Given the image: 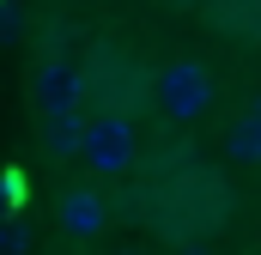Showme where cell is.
I'll return each mask as SVG.
<instances>
[{
  "mask_svg": "<svg viewBox=\"0 0 261 255\" xmlns=\"http://www.w3.org/2000/svg\"><path fill=\"white\" fill-rule=\"evenodd\" d=\"M152 97H158V110H164L170 122H200V116L213 110V73L200 61H164Z\"/></svg>",
  "mask_w": 261,
  "mask_h": 255,
  "instance_id": "1",
  "label": "cell"
},
{
  "mask_svg": "<svg viewBox=\"0 0 261 255\" xmlns=\"http://www.w3.org/2000/svg\"><path fill=\"white\" fill-rule=\"evenodd\" d=\"M79 158L91 164V176H128L134 170V122L122 110L91 116L85 134H79Z\"/></svg>",
  "mask_w": 261,
  "mask_h": 255,
  "instance_id": "2",
  "label": "cell"
},
{
  "mask_svg": "<svg viewBox=\"0 0 261 255\" xmlns=\"http://www.w3.org/2000/svg\"><path fill=\"white\" fill-rule=\"evenodd\" d=\"M79 91H85V79H79V67H67V61H43L31 73V97H37L43 122L49 116H73L79 110Z\"/></svg>",
  "mask_w": 261,
  "mask_h": 255,
  "instance_id": "3",
  "label": "cell"
},
{
  "mask_svg": "<svg viewBox=\"0 0 261 255\" xmlns=\"http://www.w3.org/2000/svg\"><path fill=\"white\" fill-rule=\"evenodd\" d=\"M55 225H61L67 237H97V231L110 225V207H103L97 189H67L61 200H55Z\"/></svg>",
  "mask_w": 261,
  "mask_h": 255,
  "instance_id": "4",
  "label": "cell"
},
{
  "mask_svg": "<svg viewBox=\"0 0 261 255\" xmlns=\"http://www.w3.org/2000/svg\"><path fill=\"white\" fill-rule=\"evenodd\" d=\"M79 134H85V116H79V110H73V116H49L43 152H49V158H79Z\"/></svg>",
  "mask_w": 261,
  "mask_h": 255,
  "instance_id": "5",
  "label": "cell"
},
{
  "mask_svg": "<svg viewBox=\"0 0 261 255\" xmlns=\"http://www.w3.org/2000/svg\"><path fill=\"white\" fill-rule=\"evenodd\" d=\"M225 152L237 164H261V122L255 116H237V122L225 128Z\"/></svg>",
  "mask_w": 261,
  "mask_h": 255,
  "instance_id": "6",
  "label": "cell"
},
{
  "mask_svg": "<svg viewBox=\"0 0 261 255\" xmlns=\"http://www.w3.org/2000/svg\"><path fill=\"white\" fill-rule=\"evenodd\" d=\"M24 249H31L24 219H0V255H24Z\"/></svg>",
  "mask_w": 261,
  "mask_h": 255,
  "instance_id": "7",
  "label": "cell"
},
{
  "mask_svg": "<svg viewBox=\"0 0 261 255\" xmlns=\"http://www.w3.org/2000/svg\"><path fill=\"white\" fill-rule=\"evenodd\" d=\"M6 24H12V18H6V0H0V37H6Z\"/></svg>",
  "mask_w": 261,
  "mask_h": 255,
  "instance_id": "8",
  "label": "cell"
},
{
  "mask_svg": "<svg viewBox=\"0 0 261 255\" xmlns=\"http://www.w3.org/2000/svg\"><path fill=\"white\" fill-rule=\"evenodd\" d=\"M249 116H255V122H261V97H255V104H249Z\"/></svg>",
  "mask_w": 261,
  "mask_h": 255,
  "instance_id": "9",
  "label": "cell"
},
{
  "mask_svg": "<svg viewBox=\"0 0 261 255\" xmlns=\"http://www.w3.org/2000/svg\"><path fill=\"white\" fill-rule=\"evenodd\" d=\"M128 255H140V249H128Z\"/></svg>",
  "mask_w": 261,
  "mask_h": 255,
  "instance_id": "10",
  "label": "cell"
}]
</instances>
